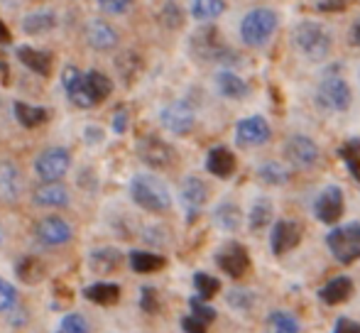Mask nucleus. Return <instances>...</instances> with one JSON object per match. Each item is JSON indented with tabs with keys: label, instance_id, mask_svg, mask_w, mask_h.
<instances>
[{
	"label": "nucleus",
	"instance_id": "f257e3e1",
	"mask_svg": "<svg viewBox=\"0 0 360 333\" xmlns=\"http://www.w3.org/2000/svg\"><path fill=\"white\" fill-rule=\"evenodd\" d=\"M292 42L302 57L309 62H321L331 52V34L321 27L319 22H299L292 32Z\"/></svg>",
	"mask_w": 360,
	"mask_h": 333
},
{
	"label": "nucleus",
	"instance_id": "f03ea898",
	"mask_svg": "<svg viewBox=\"0 0 360 333\" xmlns=\"http://www.w3.org/2000/svg\"><path fill=\"white\" fill-rule=\"evenodd\" d=\"M130 196L138 206L152 211V214H162L172 206V194L157 176L138 174L130 181Z\"/></svg>",
	"mask_w": 360,
	"mask_h": 333
},
{
	"label": "nucleus",
	"instance_id": "7ed1b4c3",
	"mask_svg": "<svg viewBox=\"0 0 360 333\" xmlns=\"http://www.w3.org/2000/svg\"><path fill=\"white\" fill-rule=\"evenodd\" d=\"M277 30V15L270 8H257L243 18L240 22V37L250 47H262Z\"/></svg>",
	"mask_w": 360,
	"mask_h": 333
},
{
	"label": "nucleus",
	"instance_id": "20e7f679",
	"mask_svg": "<svg viewBox=\"0 0 360 333\" xmlns=\"http://www.w3.org/2000/svg\"><path fill=\"white\" fill-rule=\"evenodd\" d=\"M328 250L343 265L360 257V223H348L328 233Z\"/></svg>",
	"mask_w": 360,
	"mask_h": 333
},
{
	"label": "nucleus",
	"instance_id": "39448f33",
	"mask_svg": "<svg viewBox=\"0 0 360 333\" xmlns=\"http://www.w3.org/2000/svg\"><path fill=\"white\" fill-rule=\"evenodd\" d=\"M351 86H348L343 79L338 77H326L316 89V103L326 110H333V113H343V110L351 108Z\"/></svg>",
	"mask_w": 360,
	"mask_h": 333
},
{
	"label": "nucleus",
	"instance_id": "423d86ee",
	"mask_svg": "<svg viewBox=\"0 0 360 333\" xmlns=\"http://www.w3.org/2000/svg\"><path fill=\"white\" fill-rule=\"evenodd\" d=\"M72 157L64 148H49L34 159V171L42 181H59L69 171Z\"/></svg>",
	"mask_w": 360,
	"mask_h": 333
},
{
	"label": "nucleus",
	"instance_id": "0eeeda50",
	"mask_svg": "<svg viewBox=\"0 0 360 333\" xmlns=\"http://www.w3.org/2000/svg\"><path fill=\"white\" fill-rule=\"evenodd\" d=\"M285 157L297 169H311L319 162V148L307 135H292L285 145Z\"/></svg>",
	"mask_w": 360,
	"mask_h": 333
},
{
	"label": "nucleus",
	"instance_id": "6e6552de",
	"mask_svg": "<svg viewBox=\"0 0 360 333\" xmlns=\"http://www.w3.org/2000/svg\"><path fill=\"white\" fill-rule=\"evenodd\" d=\"M194 120H196V115L186 100H174V103H169L165 110H162V125L174 135L191 133Z\"/></svg>",
	"mask_w": 360,
	"mask_h": 333
},
{
	"label": "nucleus",
	"instance_id": "1a4fd4ad",
	"mask_svg": "<svg viewBox=\"0 0 360 333\" xmlns=\"http://www.w3.org/2000/svg\"><path fill=\"white\" fill-rule=\"evenodd\" d=\"M37 240L47 248H59V245H67L72 240V226L64 218H57V216H49V218L39 221L37 230H34Z\"/></svg>",
	"mask_w": 360,
	"mask_h": 333
},
{
	"label": "nucleus",
	"instance_id": "9d476101",
	"mask_svg": "<svg viewBox=\"0 0 360 333\" xmlns=\"http://www.w3.org/2000/svg\"><path fill=\"white\" fill-rule=\"evenodd\" d=\"M314 214L321 223H336L343 216V191L338 186H326L314 204Z\"/></svg>",
	"mask_w": 360,
	"mask_h": 333
},
{
	"label": "nucleus",
	"instance_id": "9b49d317",
	"mask_svg": "<svg viewBox=\"0 0 360 333\" xmlns=\"http://www.w3.org/2000/svg\"><path fill=\"white\" fill-rule=\"evenodd\" d=\"M191 49L199 59H221L223 57V37L216 27H201L191 37Z\"/></svg>",
	"mask_w": 360,
	"mask_h": 333
},
{
	"label": "nucleus",
	"instance_id": "f8f14e48",
	"mask_svg": "<svg viewBox=\"0 0 360 333\" xmlns=\"http://www.w3.org/2000/svg\"><path fill=\"white\" fill-rule=\"evenodd\" d=\"M236 140L245 148H255V145H265L270 140V125H267L265 118L260 115H252V118H245L238 123L236 128Z\"/></svg>",
	"mask_w": 360,
	"mask_h": 333
},
{
	"label": "nucleus",
	"instance_id": "ddd939ff",
	"mask_svg": "<svg viewBox=\"0 0 360 333\" xmlns=\"http://www.w3.org/2000/svg\"><path fill=\"white\" fill-rule=\"evenodd\" d=\"M138 155L147 166H155V169H165L174 162V150L160 138H145L138 148Z\"/></svg>",
	"mask_w": 360,
	"mask_h": 333
},
{
	"label": "nucleus",
	"instance_id": "4468645a",
	"mask_svg": "<svg viewBox=\"0 0 360 333\" xmlns=\"http://www.w3.org/2000/svg\"><path fill=\"white\" fill-rule=\"evenodd\" d=\"M272 252L275 255H285V252L294 250L302 240V226L297 221H289V218H282L275 223L272 228Z\"/></svg>",
	"mask_w": 360,
	"mask_h": 333
},
{
	"label": "nucleus",
	"instance_id": "2eb2a0df",
	"mask_svg": "<svg viewBox=\"0 0 360 333\" xmlns=\"http://www.w3.org/2000/svg\"><path fill=\"white\" fill-rule=\"evenodd\" d=\"M216 260H218V267L231 277H240L243 272L248 270V265H250L245 248H240V245H236V243L226 245V248L216 255Z\"/></svg>",
	"mask_w": 360,
	"mask_h": 333
},
{
	"label": "nucleus",
	"instance_id": "dca6fc26",
	"mask_svg": "<svg viewBox=\"0 0 360 333\" xmlns=\"http://www.w3.org/2000/svg\"><path fill=\"white\" fill-rule=\"evenodd\" d=\"M86 39L98 52H108V49H113L118 44V32L108 22H103V20H91L86 25Z\"/></svg>",
	"mask_w": 360,
	"mask_h": 333
},
{
	"label": "nucleus",
	"instance_id": "f3484780",
	"mask_svg": "<svg viewBox=\"0 0 360 333\" xmlns=\"http://www.w3.org/2000/svg\"><path fill=\"white\" fill-rule=\"evenodd\" d=\"M32 201L44 209H64V206H69V191L57 181H47V184L34 189Z\"/></svg>",
	"mask_w": 360,
	"mask_h": 333
},
{
	"label": "nucleus",
	"instance_id": "a211bd4d",
	"mask_svg": "<svg viewBox=\"0 0 360 333\" xmlns=\"http://www.w3.org/2000/svg\"><path fill=\"white\" fill-rule=\"evenodd\" d=\"M22 194V174L13 162H0V196L5 201H15Z\"/></svg>",
	"mask_w": 360,
	"mask_h": 333
},
{
	"label": "nucleus",
	"instance_id": "6ab92c4d",
	"mask_svg": "<svg viewBox=\"0 0 360 333\" xmlns=\"http://www.w3.org/2000/svg\"><path fill=\"white\" fill-rule=\"evenodd\" d=\"M181 199H184L186 209L199 211L201 206L206 204V199H209V189H206L204 181L196 179V176H186L184 184H181Z\"/></svg>",
	"mask_w": 360,
	"mask_h": 333
},
{
	"label": "nucleus",
	"instance_id": "aec40b11",
	"mask_svg": "<svg viewBox=\"0 0 360 333\" xmlns=\"http://www.w3.org/2000/svg\"><path fill=\"white\" fill-rule=\"evenodd\" d=\"M351 294H353V282L348 280V277H333V280L319 292V296H321L326 304H343V301L351 299Z\"/></svg>",
	"mask_w": 360,
	"mask_h": 333
},
{
	"label": "nucleus",
	"instance_id": "412c9836",
	"mask_svg": "<svg viewBox=\"0 0 360 333\" xmlns=\"http://www.w3.org/2000/svg\"><path fill=\"white\" fill-rule=\"evenodd\" d=\"M216 89H218V93L226 96V98H245V96H248V84L233 72H221V74H218V77H216Z\"/></svg>",
	"mask_w": 360,
	"mask_h": 333
},
{
	"label": "nucleus",
	"instance_id": "4be33fe9",
	"mask_svg": "<svg viewBox=\"0 0 360 333\" xmlns=\"http://www.w3.org/2000/svg\"><path fill=\"white\" fill-rule=\"evenodd\" d=\"M18 59L34 74H42L47 77L49 74V64H52V57L47 52H37L32 47H18Z\"/></svg>",
	"mask_w": 360,
	"mask_h": 333
},
{
	"label": "nucleus",
	"instance_id": "5701e85b",
	"mask_svg": "<svg viewBox=\"0 0 360 333\" xmlns=\"http://www.w3.org/2000/svg\"><path fill=\"white\" fill-rule=\"evenodd\" d=\"M206 166H209V171L214 176H231L233 169H236V157L226 148H214L209 152Z\"/></svg>",
	"mask_w": 360,
	"mask_h": 333
},
{
	"label": "nucleus",
	"instance_id": "b1692460",
	"mask_svg": "<svg viewBox=\"0 0 360 333\" xmlns=\"http://www.w3.org/2000/svg\"><path fill=\"white\" fill-rule=\"evenodd\" d=\"M13 110H15L18 123L25 125V128H37V125L47 123V110L37 108V105H27V103H22V100H15Z\"/></svg>",
	"mask_w": 360,
	"mask_h": 333
},
{
	"label": "nucleus",
	"instance_id": "393cba45",
	"mask_svg": "<svg viewBox=\"0 0 360 333\" xmlns=\"http://www.w3.org/2000/svg\"><path fill=\"white\" fill-rule=\"evenodd\" d=\"M57 25V18H54L49 10H37V13H30L27 18L22 20V30L27 34H44Z\"/></svg>",
	"mask_w": 360,
	"mask_h": 333
},
{
	"label": "nucleus",
	"instance_id": "a878e982",
	"mask_svg": "<svg viewBox=\"0 0 360 333\" xmlns=\"http://www.w3.org/2000/svg\"><path fill=\"white\" fill-rule=\"evenodd\" d=\"M120 252L113 250V248H101L91 255V270L98 272V275H108V272L118 270L120 265Z\"/></svg>",
	"mask_w": 360,
	"mask_h": 333
},
{
	"label": "nucleus",
	"instance_id": "bb28decb",
	"mask_svg": "<svg viewBox=\"0 0 360 333\" xmlns=\"http://www.w3.org/2000/svg\"><path fill=\"white\" fill-rule=\"evenodd\" d=\"M84 84L86 89H89L91 98L96 100V105L101 103V100H105L110 96V91H113V84H110L108 77H103L101 72H89L84 74Z\"/></svg>",
	"mask_w": 360,
	"mask_h": 333
},
{
	"label": "nucleus",
	"instance_id": "cd10ccee",
	"mask_svg": "<svg viewBox=\"0 0 360 333\" xmlns=\"http://www.w3.org/2000/svg\"><path fill=\"white\" fill-rule=\"evenodd\" d=\"M86 299L94 301V304H101V306H108V304H115L120 299V289L115 285H105V282H96L86 289Z\"/></svg>",
	"mask_w": 360,
	"mask_h": 333
},
{
	"label": "nucleus",
	"instance_id": "c85d7f7f",
	"mask_svg": "<svg viewBox=\"0 0 360 333\" xmlns=\"http://www.w3.org/2000/svg\"><path fill=\"white\" fill-rule=\"evenodd\" d=\"M15 270H18V277L22 282H27V285H37V282L44 277V272H47V267H44V262L39 260V257H22Z\"/></svg>",
	"mask_w": 360,
	"mask_h": 333
},
{
	"label": "nucleus",
	"instance_id": "c756f323",
	"mask_svg": "<svg viewBox=\"0 0 360 333\" xmlns=\"http://www.w3.org/2000/svg\"><path fill=\"white\" fill-rule=\"evenodd\" d=\"M130 267H133L135 272H157L165 267V257L162 255H155V252H143V250H135L130 252Z\"/></svg>",
	"mask_w": 360,
	"mask_h": 333
},
{
	"label": "nucleus",
	"instance_id": "7c9ffc66",
	"mask_svg": "<svg viewBox=\"0 0 360 333\" xmlns=\"http://www.w3.org/2000/svg\"><path fill=\"white\" fill-rule=\"evenodd\" d=\"M214 218H216V226L223 230H236L240 226V209L231 201L221 204L218 209L214 211Z\"/></svg>",
	"mask_w": 360,
	"mask_h": 333
},
{
	"label": "nucleus",
	"instance_id": "2f4dec72",
	"mask_svg": "<svg viewBox=\"0 0 360 333\" xmlns=\"http://www.w3.org/2000/svg\"><path fill=\"white\" fill-rule=\"evenodd\" d=\"M223 10H226L223 0H194V3H191V15H194L196 20H201V22L216 20Z\"/></svg>",
	"mask_w": 360,
	"mask_h": 333
},
{
	"label": "nucleus",
	"instance_id": "473e14b6",
	"mask_svg": "<svg viewBox=\"0 0 360 333\" xmlns=\"http://www.w3.org/2000/svg\"><path fill=\"white\" fill-rule=\"evenodd\" d=\"M257 176H260L265 184L277 186V184H285L289 179V171L280 162H275V159H267V162H262L257 166Z\"/></svg>",
	"mask_w": 360,
	"mask_h": 333
},
{
	"label": "nucleus",
	"instance_id": "72a5a7b5",
	"mask_svg": "<svg viewBox=\"0 0 360 333\" xmlns=\"http://www.w3.org/2000/svg\"><path fill=\"white\" fill-rule=\"evenodd\" d=\"M272 204L267 199H257L250 209V228L257 230V228H265L267 223L272 221Z\"/></svg>",
	"mask_w": 360,
	"mask_h": 333
},
{
	"label": "nucleus",
	"instance_id": "f704fd0d",
	"mask_svg": "<svg viewBox=\"0 0 360 333\" xmlns=\"http://www.w3.org/2000/svg\"><path fill=\"white\" fill-rule=\"evenodd\" d=\"M270 333H299V321L289 311H272Z\"/></svg>",
	"mask_w": 360,
	"mask_h": 333
},
{
	"label": "nucleus",
	"instance_id": "c9c22d12",
	"mask_svg": "<svg viewBox=\"0 0 360 333\" xmlns=\"http://www.w3.org/2000/svg\"><path fill=\"white\" fill-rule=\"evenodd\" d=\"M194 287H196V292L201 294V299H211V296L221 289V285H218L216 277L204 275V272H199V275L194 277Z\"/></svg>",
	"mask_w": 360,
	"mask_h": 333
},
{
	"label": "nucleus",
	"instance_id": "e433bc0d",
	"mask_svg": "<svg viewBox=\"0 0 360 333\" xmlns=\"http://www.w3.org/2000/svg\"><path fill=\"white\" fill-rule=\"evenodd\" d=\"M69 93V100H72L74 105H79V108H94L96 105V100L91 98V93H89V89H86V84L81 81L79 86H74L72 91H67Z\"/></svg>",
	"mask_w": 360,
	"mask_h": 333
},
{
	"label": "nucleus",
	"instance_id": "4c0bfd02",
	"mask_svg": "<svg viewBox=\"0 0 360 333\" xmlns=\"http://www.w3.org/2000/svg\"><path fill=\"white\" fill-rule=\"evenodd\" d=\"M228 304L236 306V309H250V306H252V292L231 289V292H228Z\"/></svg>",
	"mask_w": 360,
	"mask_h": 333
},
{
	"label": "nucleus",
	"instance_id": "58836bf2",
	"mask_svg": "<svg viewBox=\"0 0 360 333\" xmlns=\"http://www.w3.org/2000/svg\"><path fill=\"white\" fill-rule=\"evenodd\" d=\"M62 333H89V324L84 321V316L79 314H69L62 321Z\"/></svg>",
	"mask_w": 360,
	"mask_h": 333
},
{
	"label": "nucleus",
	"instance_id": "ea45409f",
	"mask_svg": "<svg viewBox=\"0 0 360 333\" xmlns=\"http://www.w3.org/2000/svg\"><path fill=\"white\" fill-rule=\"evenodd\" d=\"M358 143L353 140L351 145H346V148L341 150V155H343V159L348 162V166H351V171H353V176H358L360 179V157H358Z\"/></svg>",
	"mask_w": 360,
	"mask_h": 333
},
{
	"label": "nucleus",
	"instance_id": "a19ab883",
	"mask_svg": "<svg viewBox=\"0 0 360 333\" xmlns=\"http://www.w3.org/2000/svg\"><path fill=\"white\" fill-rule=\"evenodd\" d=\"M189 306H191V311H194L196 319H201L204 324H211V321L216 319V309H211V306H209V304H204V301L191 299V301H189Z\"/></svg>",
	"mask_w": 360,
	"mask_h": 333
},
{
	"label": "nucleus",
	"instance_id": "79ce46f5",
	"mask_svg": "<svg viewBox=\"0 0 360 333\" xmlns=\"http://www.w3.org/2000/svg\"><path fill=\"white\" fill-rule=\"evenodd\" d=\"M101 10L108 15H123L130 10V5H133V0H98Z\"/></svg>",
	"mask_w": 360,
	"mask_h": 333
},
{
	"label": "nucleus",
	"instance_id": "37998d69",
	"mask_svg": "<svg viewBox=\"0 0 360 333\" xmlns=\"http://www.w3.org/2000/svg\"><path fill=\"white\" fill-rule=\"evenodd\" d=\"M15 299H18V292H15V287L10 285V282L0 280V311L15 306Z\"/></svg>",
	"mask_w": 360,
	"mask_h": 333
},
{
	"label": "nucleus",
	"instance_id": "c03bdc74",
	"mask_svg": "<svg viewBox=\"0 0 360 333\" xmlns=\"http://www.w3.org/2000/svg\"><path fill=\"white\" fill-rule=\"evenodd\" d=\"M162 22H165L167 27H179L181 25V10L176 8L174 3H167L165 10H162Z\"/></svg>",
	"mask_w": 360,
	"mask_h": 333
},
{
	"label": "nucleus",
	"instance_id": "a18cd8bd",
	"mask_svg": "<svg viewBox=\"0 0 360 333\" xmlns=\"http://www.w3.org/2000/svg\"><path fill=\"white\" fill-rule=\"evenodd\" d=\"M81 81H84V74H81L79 69H76V67H72V64H69V67L64 69V74H62V84H64V89H67V91H72L74 86H79Z\"/></svg>",
	"mask_w": 360,
	"mask_h": 333
},
{
	"label": "nucleus",
	"instance_id": "49530a36",
	"mask_svg": "<svg viewBox=\"0 0 360 333\" xmlns=\"http://www.w3.org/2000/svg\"><path fill=\"white\" fill-rule=\"evenodd\" d=\"M181 329H184V333H206L204 321L196 319V316H184L181 319Z\"/></svg>",
	"mask_w": 360,
	"mask_h": 333
},
{
	"label": "nucleus",
	"instance_id": "de8ad7c7",
	"mask_svg": "<svg viewBox=\"0 0 360 333\" xmlns=\"http://www.w3.org/2000/svg\"><path fill=\"white\" fill-rule=\"evenodd\" d=\"M333 333H360V324L348 319V316H341L336 321V326H333Z\"/></svg>",
	"mask_w": 360,
	"mask_h": 333
},
{
	"label": "nucleus",
	"instance_id": "09e8293b",
	"mask_svg": "<svg viewBox=\"0 0 360 333\" xmlns=\"http://www.w3.org/2000/svg\"><path fill=\"white\" fill-rule=\"evenodd\" d=\"M348 5V0H316L319 10H326V13H338Z\"/></svg>",
	"mask_w": 360,
	"mask_h": 333
},
{
	"label": "nucleus",
	"instance_id": "8fccbe9b",
	"mask_svg": "<svg viewBox=\"0 0 360 333\" xmlns=\"http://www.w3.org/2000/svg\"><path fill=\"white\" fill-rule=\"evenodd\" d=\"M143 309L145 311H157V294H155V289H150V287H145L143 289Z\"/></svg>",
	"mask_w": 360,
	"mask_h": 333
},
{
	"label": "nucleus",
	"instance_id": "3c124183",
	"mask_svg": "<svg viewBox=\"0 0 360 333\" xmlns=\"http://www.w3.org/2000/svg\"><path fill=\"white\" fill-rule=\"evenodd\" d=\"M351 42L356 44V47H360V20H356L351 27Z\"/></svg>",
	"mask_w": 360,
	"mask_h": 333
},
{
	"label": "nucleus",
	"instance_id": "603ef678",
	"mask_svg": "<svg viewBox=\"0 0 360 333\" xmlns=\"http://www.w3.org/2000/svg\"><path fill=\"white\" fill-rule=\"evenodd\" d=\"M123 130H125V113L118 110V115H115V133H123Z\"/></svg>",
	"mask_w": 360,
	"mask_h": 333
},
{
	"label": "nucleus",
	"instance_id": "864d4df0",
	"mask_svg": "<svg viewBox=\"0 0 360 333\" xmlns=\"http://www.w3.org/2000/svg\"><path fill=\"white\" fill-rule=\"evenodd\" d=\"M0 243H3V228H0Z\"/></svg>",
	"mask_w": 360,
	"mask_h": 333
}]
</instances>
